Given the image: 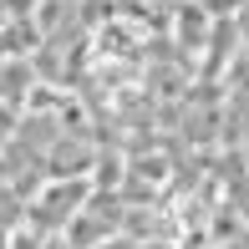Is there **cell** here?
Returning <instances> with one entry per match:
<instances>
[{
    "label": "cell",
    "mask_w": 249,
    "mask_h": 249,
    "mask_svg": "<svg viewBox=\"0 0 249 249\" xmlns=\"http://www.w3.org/2000/svg\"><path fill=\"white\" fill-rule=\"evenodd\" d=\"M224 249H249V229H234V244H224Z\"/></svg>",
    "instance_id": "7a4b0ae2"
},
{
    "label": "cell",
    "mask_w": 249,
    "mask_h": 249,
    "mask_svg": "<svg viewBox=\"0 0 249 249\" xmlns=\"http://www.w3.org/2000/svg\"><path fill=\"white\" fill-rule=\"evenodd\" d=\"M82 198H87V183H82V178H76L71 188L56 183V188H51V198H41V203H36V213H46V224H71V219H76V209H82Z\"/></svg>",
    "instance_id": "6da1fadb"
},
{
    "label": "cell",
    "mask_w": 249,
    "mask_h": 249,
    "mask_svg": "<svg viewBox=\"0 0 249 249\" xmlns=\"http://www.w3.org/2000/svg\"><path fill=\"white\" fill-rule=\"evenodd\" d=\"M10 20H16V16H10V10H5V0H0V31H5Z\"/></svg>",
    "instance_id": "3957f363"
}]
</instances>
